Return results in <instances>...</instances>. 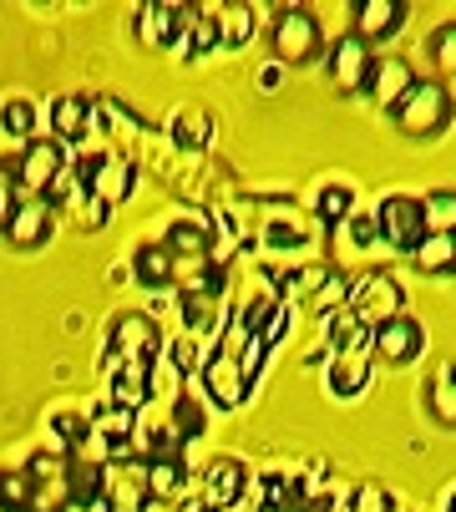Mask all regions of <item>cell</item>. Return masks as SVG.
I'll return each mask as SVG.
<instances>
[{"label":"cell","mask_w":456,"mask_h":512,"mask_svg":"<svg viewBox=\"0 0 456 512\" xmlns=\"http://www.w3.org/2000/svg\"><path fill=\"white\" fill-rule=\"evenodd\" d=\"M158 345H163V335H158V325H152L147 315H117L112 335H107V376L127 371V365H147L152 371Z\"/></svg>","instance_id":"1"},{"label":"cell","mask_w":456,"mask_h":512,"mask_svg":"<svg viewBox=\"0 0 456 512\" xmlns=\"http://www.w3.org/2000/svg\"><path fill=\"white\" fill-rule=\"evenodd\" d=\"M6 173L16 178L21 198H46L51 183L66 173V148L56 137H41V142H26V148L6 163Z\"/></svg>","instance_id":"2"},{"label":"cell","mask_w":456,"mask_h":512,"mask_svg":"<svg viewBox=\"0 0 456 512\" xmlns=\"http://www.w3.org/2000/svg\"><path fill=\"white\" fill-rule=\"evenodd\" d=\"M269 41H274V56L284 66H304V61L320 56V21L299 6H284L269 26Z\"/></svg>","instance_id":"3"},{"label":"cell","mask_w":456,"mask_h":512,"mask_svg":"<svg viewBox=\"0 0 456 512\" xmlns=\"http://www.w3.org/2000/svg\"><path fill=\"white\" fill-rule=\"evenodd\" d=\"M446 122H451V97L441 82H416L406 92V102L396 107V127L406 137H436Z\"/></svg>","instance_id":"4"},{"label":"cell","mask_w":456,"mask_h":512,"mask_svg":"<svg viewBox=\"0 0 456 512\" xmlns=\"http://www.w3.org/2000/svg\"><path fill=\"white\" fill-rule=\"evenodd\" d=\"M350 310L365 330H380V325H391L401 310H406V295H401V284L391 274H365L355 289H350Z\"/></svg>","instance_id":"5"},{"label":"cell","mask_w":456,"mask_h":512,"mask_svg":"<svg viewBox=\"0 0 456 512\" xmlns=\"http://www.w3.org/2000/svg\"><path fill=\"white\" fill-rule=\"evenodd\" d=\"M31 497H26V512H71V487H66V457L56 452H41L31 457Z\"/></svg>","instance_id":"6"},{"label":"cell","mask_w":456,"mask_h":512,"mask_svg":"<svg viewBox=\"0 0 456 512\" xmlns=\"http://www.w3.org/2000/svg\"><path fill=\"white\" fill-rule=\"evenodd\" d=\"M51 229H56V208L46 198H16L6 224H0L6 244H16V249H41L51 239Z\"/></svg>","instance_id":"7"},{"label":"cell","mask_w":456,"mask_h":512,"mask_svg":"<svg viewBox=\"0 0 456 512\" xmlns=\"http://www.w3.org/2000/svg\"><path fill=\"white\" fill-rule=\"evenodd\" d=\"M198 371H203V396H208L218 411H234V406L249 401V386H244V376H239V355H228V350L213 345V355L198 365Z\"/></svg>","instance_id":"8"},{"label":"cell","mask_w":456,"mask_h":512,"mask_svg":"<svg viewBox=\"0 0 456 512\" xmlns=\"http://www.w3.org/2000/svg\"><path fill=\"white\" fill-rule=\"evenodd\" d=\"M375 229L386 234L391 249H406L411 254L426 239V229H421V198H406V193L386 198V203H380V213H375Z\"/></svg>","instance_id":"9"},{"label":"cell","mask_w":456,"mask_h":512,"mask_svg":"<svg viewBox=\"0 0 456 512\" xmlns=\"http://www.w3.org/2000/svg\"><path fill=\"white\" fill-rule=\"evenodd\" d=\"M421 350H426V330H421L411 315H396L391 325L370 330V360L380 355L386 365H411Z\"/></svg>","instance_id":"10"},{"label":"cell","mask_w":456,"mask_h":512,"mask_svg":"<svg viewBox=\"0 0 456 512\" xmlns=\"http://www.w3.org/2000/svg\"><path fill=\"white\" fill-rule=\"evenodd\" d=\"M244 487H249V472H244L239 457H213L208 472H203V497H198V507H203V512H228V507L244 497Z\"/></svg>","instance_id":"11"},{"label":"cell","mask_w":456,"mask_h":512,"mask_svg":"<svg viewBox=\"0 0 456 512\" xmlns=\"http://www.w3.org/2000/svg\"><path fill=\"white\" fill-rule=\"evenodd\" d=\"M411 87H416V71H411V61H401V56H380V61L370 66V82H365V92L375 97V107H386V112H396Z\"/></svg>","instance_id":"12"},{"label":"cell","mask_w":456,"mask_h":512,"mask_svg":"<svg viewBox=\"0 0 456 512\" xmlns=\"http://www.w3.org/2000/svg\"><path fill=\"white\" fill-rule=\"evenodd\" d=\"M188 16H193V6H173V0H152V6H142V11H137V31H142V46H152V51L173 46V41L183 36Z\"/></svg>","instance_id":"13"},{"label":"cell","mask_w":456,"mask_h":512,"mask_svg":"<svg viewBox=\"0 0 456 512\" xmlns=\"http://www.w3.org/2000/svg\"><path fill=\"white\" fill-rule=\"evenodd\" d=\"M228 284H218V289H183V320H188V330H198V335H223V325H228Z\"/></svg>","instance_id":"14"},{"label":"cell","mask_w":456,"mask_h":512,"mask_svg":"<svg viewBox=\"0 0 456 512\" xmlns=\"http://www.w3.org/2000/svg\"><path fill=\"white\" fill-rule=\"evenodd\" d=\"M370 66H375V56H370V46H365L360 36H340V41H335V51H330V77H335L340 92H365Z\"/></svg>","instance_id":"15"},{"label":"cell","mask_w":456,"mask_h":512,"mask_svg":"<svg viewBox=\"0 0 456 512\" xmlns=\"http://www.w3.org/2000/svg\"><path fill=\"white\" fill-rule=\"evenodd\" d=\"M401 21H406V6H401V0H360V6H355V31H350V36H360L365 46H370V41H391V36L401 31Z\"/></svg>","instance_id":"16"},{"label":"cell","mask_w":456,"mask_h":512,"mask_svg":"<svg viewBox=\"0 0 456 512\" xmlns=\"http://www.w3.org/2000/svg\"><path fill=\"white\" fill-rule=\"evenodd\" d=\"M142 507H147L142 462H132V467H112V472H107V497H102V512H142Z\"/></svg>","instance_id":"17"},{"label":"cell","mask_w":456,"mask_h":512,"mask_svg":"<svg viewBox=\"0 0 456 512\" xmlns=\"http://www.w3.org/2000/svg\"><path fill=\"white\" fill-rule=\"evenodd\" d=\"M142 482H147V502H178L188 487V462L183 457H152V462H142Z\"/></svg>","instance_id":"18"},{"label":"cell","mask_w":456,"mask_h":512,"mask_svg":"<svg viewBox=\"0 0 456 512\" xmlns=\"http://www.w3.org/2000/svg\"><path fill=\"white\" fill-rule=\"evenodd\" d=\"M370 386V350H345V355H330V396L350 401Z\"/></svg>","instance_id":"19"},{"label":"cell","mask_w":456,"mask_h":512,"mask_svg":"<svg viewBox=\"0 0 456 512\" xmlns=\"http://www.w3.org/2000/svg\"><path fill=\"white\" fill-rule=\"evenodd\" d=\"M132 274L142 289H168V284H178V259L168 254V244H142L132 259Z\"/></svg>","instance_id":"20"},{"label":"cell","mask_w":456,"mask_h":512,"mask_svg":"<svg viewBox=\"0 0 456 512\" xmlns=\"http://www.w3.org/2000/svg\"><path fill=\"white\" fill-rule=\"evenodd\" d=\"M132 183H137V163L122 158V153H107V163H102V173H97V183H92L87 198H102L112 208V203H122L132 193Z\"/></svg>","instance_id":"21"},{"label":"cell","mask_w":456,"mask_h":512,"mask_svg":"<svg viewBox=\"0 0 456 512\" xmlns=\"http://www.w3.org/2000/svg\"><path fill=\"white\" fill-rule=\"evenodd\" d=\"M87 117H92V102L87 97H61L51 107V127H56V142H82L87 137Z\"/></svg>","instance_id":"22"},{"label":"cell","mask_w":456,"mask_h":512,"mask_svg":"<svg viewBox=\"0 0 456 512\" xmlns=\"http://www.w3.org/2000/svg\"><path fill=\"white\" fill-rule=\"evenodd\" d=\"M168 431L178 436V442L188 447V442H198V436L208 431V406L198 401V396H173V416H168Z\"/></svg>","instance_id":"23"},{"label":"cell","mask_w":456,"mask_h":512,"mask_svg":"<svg viewBox=\"0 0 456 512\" xmlns=\"http://www.w3.org/2000/svg\"><path fill=\"white\" fill-rule=\"evenodd\" d=\"M168 244V254L178 259V269L188 264H208V234H203V224H173V234L163 239Z\"/></svg>","instance_id":"24"},{"label":"cell","mask_w":456,"mask_h":512,"mask_svg":"<svg viewBox=\"0 0 456 512\" xmlns=\"http://www.w3.org/2000/svg\"><path fill=\"white\" fill-rule=\"evenodd\" d=\"M330 350L325 355H345V350H370V330L355 320V310H335L330 320Z\"/></svg>","instance_id":"25"},{"label":"cell","mask_w":456,"mask_h":512,"mask_svg":"<svg viewBox=\"0 0 456 512\" xmlns=\"http://www.w3.org/2000/svg\"><path fill=\"white\" fill-rule=\"evenodd\" d=\"M421 229L426 234H456V193L436 188L421 198Z\"/></svg>","instance_id":"26"},{"label":"cell","mask_w":456,"mask_h":512,"mask_svg":"<svg viewBox=\"0 0 456 512\" xmlns=\"http://www.w3.org/2000/svg\"><path fill=\"white\" fill-rule=\"evenodd\" d=\"M208 132H213V122H208L203 107H178V112H173V142H178V148L198 153L203 142H208Z\"/></svg>","instance_id":"27"},{"label":"cell","mask_w":456,"mask_h":512,"mask_svg":"<svg viewBox=\"0 0 456 512\" xmlns=\"http://www.w3.org/2000/svg\"><path fill=\"white\" fill-rule=\"evenodd\" d=\"M411 254L426 274H446V269H456V234H426Z\"/></svg>","instance_id":"28"},{"label":"cell","mask_w":456,"mask_h":512,"mask_svg":"<svg viewBox=\"0 0 456 512\" xmlns=\"http://www.w3.org/2000/svg\"><path fill=\"white\" fill-rule=\"evenodd\" d=\"M350 289H355V284H350L345 274H335V269H330V274H325V284L310 295V315L330 320L335 310H350Z\"/></svg>","instance_id":"29"},{"label":"cell","mask_w":456,"mask_h":512,"mask_svg":"<svg viewBox=\"0 0 456 512\" xmlns=\"http://www.w3.org/2000/svg\"><path fill=\"white\" fill-rule=\"evenodd\" d=\"M218 36H223V46H249V36H254V6H244V0L218 6Z\"/></svg>","instance_id":"30"},{"label":"cell","mask_w":456,"mask_h":512,"mask_svg":"<svg viewBox=\"0 0 456 512\" xmlns=\"http://www.w3.org/2000/svg\"><path fill=\"white\" fill-rule=\"evenodd\" d=\"M218 6H193V16H188V51L193 56H208V51H218Z\"/></svg>","instance_id":"31"},{"label":"cell","mask_w":456,"mask_h":512,"mask_svg":"<svg viewBox=\"0 0 456 512\" xmlns=\"http://www.w3.org/2000/svg\"><path fill=\"white\" fill-rule=\"evenodd\" d=\"M426 401H431V416H436L441 426H451V431H456V371H441Z\"/></svg>","instance_id":"32"},{"label":"cell","mask_w":456,"mask_h":512,"mask_svg":"<svg viewBox=\"0 0 456 512\" xmlns=\"http://www.w3.org/2000/svg\"><path fill=\"white\" fill-rule=\"evenodd\" d=\"M26 497H31V472L26 467L0 472V512H26Z\"/></svg>","instance_id":"33"},{"label":"cell","mask_w":456,"mask_h":512,"mask_svg":"<svg viewBox=\"0 0 456 512\" xmlns=\"http://www.w3.org/2000/svg\"><path fill=\"white\" fill-rule=\"evenodd\" d=\"M431 61H436V71L456 77V21H446V26L431 36Z\"/></svg>","instance_id":"34"},{"label":"cell","mask_w":456,"mask_h":512,"mask_svg":"<svg viewBox=\"0 0 456 512\" xmlns=\"http://www.w3.org/2000/svg\"><path fill=\"white\" fill-rule=\"evenodd\" d=\"M0 127H6L11 137H31V127H36V107L31 102H6V107H0Z\"/></svg>","instance_id":"35"},{"label":"cell","mask_w":456,"mask_h":512,"mask_svg":"<svg viewBox=\"0 0 456 512\" xmlns=\"http://www.w3.org/2000/svg\"><path fill=\"white\" fill-rule=\"evenodd\" d=\"M289 320H294V305H284V300H274V310H269V320H264V330L254 335L264 350H274L279 340H284V330H289Z\"/></svg>","instance_id":"36"},{"label":"cell","mask_w":456,"mask_h":512,"mask_svg":"<svg viewBox=\"0 0 456 512\" xmlns=\"http://www.w3.org/2000/svg\"><path fill=\"white\" fill-rule=\"evenodd\" d=\"M350 188H325L320 193V203H315V213L325 218V224H345V218H350Z\"/></svg>","instance_id":"37"},{"label":"cell","mask_w":456,"mask_h":512,"mask_svg":"<svg viewBox=\"0 0 456 512\" xmlns=\"http://www.w3.org/2000/svg\"><path fill=\"white\" fill-rule=\"evenodd\" d=\"M350 512H391V497L380 492L375 482H365V487L355 492V507H350Z\"/></svg>","instance_id":"38"},{"label":"cell","mask_w":456,"mask_h":512,"mask_svg":"<svg viewBox=\"0 0 456 512\" xmlns=\"http://www.w3.org/2000/svg\"><path fill=\"white\" fill-rule=\"evenodd\" d=\"M304 239H310V234H299L294 224H274V229H269V244H274V249H294V244H304Z\"/></svg>","instance_id":"39"},{"label":"cell","mask_w":456,"mask_h":512,"mask_svg":"<svg viewBox=\"0 0 456 512\" xmlns=\"http://www.w3.org/2000/svg\"><path fill=\"white\" fill-rule=\"evenodd\" d=\"M193 365H198V350H193L188 340H178V345H173V371H178V381L193 371Z\"/></svg>","instance_id":"40"},{"label":"cell","mask_w":456,"mask_h":512,"mask_svg":"<svg viewBox=\"0 0 456 512\" xmlns=\"http://www.w3.org/2000/svg\"><path fill=\"white\" fill-rule=\"evenodd\" d=\"M350 239H355L360 249H370V244H375V218H355V224H350Z\"/></svg>","instance_id":"41"},{"label":"cell","mask_w":456,"mask_h":512,"mask_svg":"<svg viewBox=\"0 0 456 512\" xmlns=\"http://www.w3.org/2000/svg\"><path fill=\"white\" fill-rule=\"evenodd\" d=\"M107 213H112V208H107L102 198H87V224H92V229H102V224H107Z\"/></svg>","instance_id":"42"},{"label":"cell","mask_w":456,"mask_h":512,"mask_svg":"<svg viewBox=\"0 0 456 512\" xmlns=\"http://www.w3.org/2000/svg\"><path fill=\"white\" fill-rule=\"evenodd\" d=\"M11 203H16V198H11V188H6V178H0V224H6V213H11Z\"/></svg>","instance_id":"43"},{"label":"cell","mask_w":456,"mask_h":512,"mask_svg":"<svg viewBox=\"0 0 456 512\" xmlns=\"http://www.w3.org/2000/svg\"><path fill=\"white\" fill-rule=\"evenodd\" d=\"M446 512H456V492H451V502H446Z\"/></svg>","instance_id":"44"},{"label":"cell","mask_w":456,"mask_h":512,"mask_svg":"<svg viewBox=\"0 0 456 512\" xmlns=\"http://www.w3.org/2000/svg\"><path fill=\"white\" fill-rule=\"evenodd\" d=\"M451 274H456V269H451Z\"/></svg>","instance_id":"45"}]
</instances>
